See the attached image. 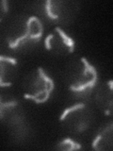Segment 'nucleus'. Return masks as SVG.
<instances>
[{
    "label": "nucleus",
    "instance_id": "7ed1b4c3",
    "mask_svg": "<svg viewBox=\"0 0 113 151\" xmlns=\"http://www.w3.org/2000/svg\"><path fill=\"white\" fill-rule=\"evenodd\" d=\"M44 35V26L41 19L37 16H29L19 35L11 37L8 40V46L11 49H18L26 45L39 42Z\"/></svg>",
    "mask_w": 113,
    "mask_h": 151
},
{
    "label": "nucleus",
    "instance_id": "9d476101",
    "mask_svg": "<svg viewBox=\"0 0 113 151\" xmlns=\"http://www.w3.org/2000/svg\"><path fill=\"white\" fill-rule=\"evenodd\" d=\"M56 148L59 150L63 151H73V150H79L82 148V146L77 142L74 141L71 138H64L56 144Z\"/></svg>",
    "mask_w": 113,
    "mask_h": 151
},
{
    "label": "nucleus",
    "instance_id": "20e7f679",
    "mask_svg": "<svg viewBox=\"0 0 113 151\" xmlns=\"http://www.w3.org/2000/svg\"><path fill=\"white\" fill-rule=\"evenodd\" d=\"M44 47L56 54H70L75 48V42L62 28L56 27L54 30L46 36L44 40Z\"/></svg>",
    "mask_w": 113,
    "mask_h": 151
},
{
    "label": "nucleus",
    "instance_id": "423d86ee",
    "mask_svg": "<svg viewBox=\"0 0 113 151\" xmlns=\"http://www.w3.org/2000/svg\"><path fill=\"white\" fill-rule=\"evenodd\" d=\"M17 60L9 56L0 55V87H11L17 75Z\"/></svg>",
    "mask_w": 113,
    "mask_h": 151
},
{
    "label": "nucleus",
    "instance_id": "39448f33",
    "mask_svg": "<svg viewBox=\"0 0 113 151\" xmlns=\"http://www.w3.org/2000/svg\"><path fill=\"white\" fill-rule=\"evenodd\" d=\"M87 113L86 105L83 103H78L69 108H66L59 116V121H70V124L72 125L74 131L77 133H80L89 127V123Z\"/></svg>",
    "mask_w": 113,
    "mask_h": 151
},
{
    "label": "nucleus",
    "instance_id": "6e6552de",
    "mask_svg": "<svg viewBox=\"0 0 113 151\" xmlns=\"http://www.w3.org/2000/svg\"><path fill=\"white\" fill-rule=\"evenodd\" d=\"M18 106L17 99L7 93H0V121L7 119L8 116H12L11 113Z\"/></svg>",
    "mask_w": 113,
    "mask_h": 151
},
{
    "label": "nucleus",
    "instance_id": "0eeeda50",
    "mask_svg": "<svg viewBox=\"0 0 113 151\" xmlns=\"http://www.w3.org/2000/svg\"><path fill=\"white\" fill-rule=\"evenodd\" d=\"M112 133H113V124L105 126L99 130L92 142V148L95 150H107L112 147Z\"/></svg>",
    "mask_w": 113,
    "mask_h": 151
},
{
    "label": "nucleus",
    "instance_id": "9b49d317",
    "mask_svg": "<svg viewBox=\"0 0 113 151\" xmlns=\"http://www.w3.org/2000/svg\"><path fill=\"white\" fill-rule=\"evenodd\" d=\"M9 2L7 0H0V22L6 17L9 12Z\"/></svg>",
    "mask_w": 113,
    "mask_h": 151
},
{
    "label": "nucleus",
    "instance_id": "f03ea898",
    "mask_svg": "<svg viewBox=\"0 0 113 151\" xmlns=\"http://www.w3.org/2000/svg\"><path fill=\"white\" fill-rule=\"evenodd\" d=\"M98 81V73L94 66L82 57L79 60L78 68L75 70L69 85L70 91L75 96H87L95 88Z\"/></svg>",
    "mask_w": 113,
    "mask_h": 151
},
{
    "label": "nucleus",
    "instance_id": "1a4fd4ad",
    "mask_svg": "<svg viewBox=\"0 0 113 151\" xmlns=\"http://www.w3.org/2000/svg\"><path fill=\"white\" fill-rule=\"evenodd\" d=\"M44 9L46 16L51 20H58L61 14V2L47 0L44 4Z\"/></svg>",
    "mask_w": 113,
    "mask_h": 151
},
{
    "label": "nucleus",
    "instance_id": "f257e3e1",
    "mask_svg": "<svg viewBox=\"0 0 113 151\" xmlns=\"http://www.w3.org/2000/svg\"><path fill=\"white\" fill-rule=\"evenodd\" d=\"M54 89V80L45 73L44 68L38 67L26 81L24 98L37 104L45 103L48 101Z\"/></svg>",
    "mask_w": 113,
    "mask_h": 151
}]
</instances>
